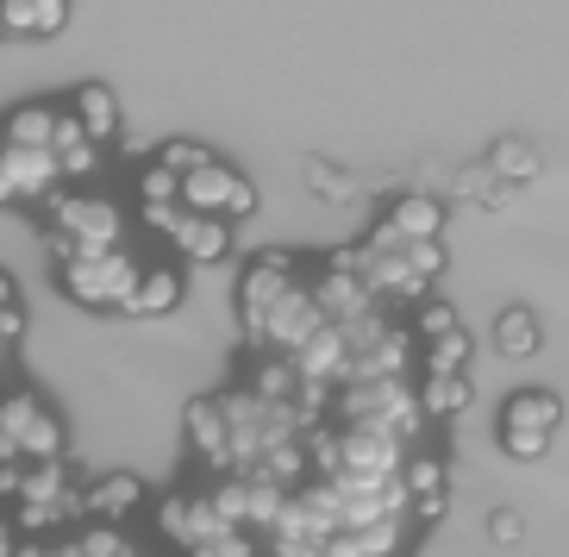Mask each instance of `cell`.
Segmentation results:
<instances>
[{
  "label": "cell",
  "instance_id": "obj_14",
  "mask_svg": "<svg viewBox=\"0 0 569 557\" xmlns=\"http://www.w3.org/2000/svg\"><path fill=\"white\" fill-rule=\"evenodd\" d=\"M0 26H7V38L44 44L69 26V0H0Z\"/></svg>",
  "mask_w": 569,
  "mask_h": 557
},
{
  "label": "cell",
  "instance_id": "obj_22",
  "mask_svg": "<svg viewBox=\"0 0 569 557\" xmlns=\"http://www.w3.org/2000/svg\"><path fill=\"white\" fill-rule=\"evenodd\" d=\"M132 501H138V483H132V476H107V483H94V489L82 495V507H94V514H107V520L132 514Z\"/></svg>",
  "mask_w": 569,
  "mask_h": 557
},
{
  "label": "cell",
  "instance_id": "obj_12",
  "mask_svg": "<svg viewBox=\"0 0 569 557\" xmlns=\"http://www.w3.org/2000/svg\"><path fill=\"white\" fill-rule=\"evenodd\" d=\"M182 307V263H144L126 295V314L132 320H169Z\"/></svg>",
  "mask_w": 569,
  "mask_h": 557
},
{
  "label": "cell",
  "instance_id": "obj_7",
  "mask_svg": "<svg viewBox=\"0 0 569 557\" xmlns=\"http://www.w3.org/2000/svg\"><path fill=\"white\" fill-rule=\"evenodd\" d=\"M51 245H76V251H101V245H126V207L107 195H51Z\"/></svg>",
  "mask_w": 569,
  "mask_h": 557
},
{
  "label": "cell",
  "instance_id": "obj_15",
  "mask_svg": "<svg viewBox=\"0 0 569 557\" xmlns=\"http://www.w3.org/2000/svg\"><path fill=\"white\" fill-rule=\"evenodd\" d=\"M413 395H419V414H426V420H457V414L476 401V389H469V376H463V370H438V376L419 370Z\"/></svg>",
  "mask_w": 569,
  "mask_h": 557
},
{
  "label": "cell",
  "instance_id": "obj_19",
  "mask_svg": "<svg viewBox=\"0 0 569 557\" xmlns=\"http://www.w3.org/2000/svg\"><path fill=\"white\" fill-rule=\"evenodd\" d=\"M538 345H545V326H538L532 307H507L495 320V351L501 357H538Z\"/></svg>",
  "mask_w": 569,
  "mask_h": 557
},
{
  "label": "cell",
  "instance_id": "obj_29",
  "mask_svg": "<svg viewBox=\"0 0 569 557\" xmlns=\"http://www.w3.org/2000/svg\"><path fill=\"white\" fill-rule=\"evenodd\" d=\"M19 295H13V282H7V276H0V307H13Z\"/></svg>",
  "mask_w": 569,
  "mask_h": 557
},
{
  "label": "cell",
  "instance_id": "obj_30",
  "mask_svg": "<svg viewBox=\"0 0 569 557\" xmlns=\"http://www.w3.org/2000/svg\"><path fill=\"white\" fill-rule=\"evenodd\" d=\"M0 557H7V520H0Z\"/></svg>",
  "mask_w": 569,
  "mask_h": 557
},
{
  "label": "cell",
  "instance_id": "obj_17",
  "mask_svg": "<svg viewBox=\"0 0 569 557\" xmlns=\"http://www.w3.org/2000/svg\"><path fill=\"white\" fill-rule=\"evenodd\" d=\"M388 232H401V238H438L445 232V207L432 201V195H401V201L382 213Z\"/></svg>",
  "mask_w": 569,
  "mask_h": 557
},
{
  "label": "cell",
  "instance_id": "obj_28",
  "mask_svg": "<svg viewBox=\"0 0 569 557\" xmlns=\"http://www.w3.org/2000/svg\"><path fill=\"white\" fill-rule=\"evenodd\" d=\"M13 338H19V301H13V307H0V357L13 351Z\"/></svg>",
  "mask_w": 569,
  "mask_h": 557
},
{
  "label": "cell",
  "instance_id": "obj_32",
  "mask_svg": "<svg viewBox=\"0 0 569 557\" xmlns=\"http://www.w3.org/2000/svg\"><path fill=\"white\" fill-rule=\"evenodd\" d=\"M388 557H407V551H388Z\"/></svg>",
  "mask_w": 569,
  "mask_h": 557
},
{
  "label": "cell",
  "instance_id": "obj_13",
  "mask_svg": "<svg viewBox=\"0 0 569 557\" xmlns=\"http://www.w3.org/2000/svg\"><path fill=\"white\" fill-rule=\"evenodd\" d=\"M169 245H176V257H182V263H194V270H207V263H226V257H232V220L188 213V220L169 232Z\"/></svg>",
  "mask_w": 569,
  "mask_h": 557
},
{
  "label": "cell",
  "instance_id": "obj_5",
  "mask_svg": "<svg viewBox=\"0 0 569 557\" xmlns=\"http://www.w3.org/2000/svg\"><path fill=\"white\" fill-rule=\"evenodd\" d=\"M176 195H182L188 213H213V220H251L257 213V188L226 157H201L194 169H182Z\"/></svg>",
  "mask_w": 569,
  "mask_h": 557
},
{
  "label": "cell",
  "instance_id": "obj_24",
  "mask_svg": "<svg viewBox=\"0 0 569 557\" xmlns=\"http://www.w3.org/2000/svg\"><path fill=\"white\" fill-rule=\"evenodd\" d=\"M495 176H513V182H526V176H538V157L526 151V145H495Z\"/></svg>",
  "mask_w": 569,
  "mask_h": 557
},
{
  "label": "cell",
  "instance_id": "obj_31",
  "mask_svg": "<svg viewBox=\"0 0 569 557\" xmlns=\"http://www.w3.org/2000/svg\"><path fill=\"white\" fill-rule=\"evenodd\" d=\"M0 44H7V26H0Z\"/></svg>",
  "mask_w": 569,
  "mask_h": 557
},
{
  "label": "cell",
  "instance_id": "obj_20",
  "mask_svg": "<svg viewBox=\"0 0 569 557\" xmlns=\"http://www.w3.org/2000/svg\"><path fill=\"white\" fill-rule=\"evenodd\" d=\"M51 132H57V107L44 101H26L0 119V145H51Z\"/></svg>",
  "mask_w": 569,
  "mask_h": 557
},
{
  "label": "cell",
  "instance_id": "obj_16",
  "mask_svg": "<svg viewBox=\"0 0 569 557\" xmlns=\"http://www.w3.org/2000/svg\"><path fill=\"white\" fill-rule=\"evenodd\" d=\"M69 113H76V126H82L101 151L119 138V101L107 95V82H82L76 88V101H69Z\"/></svg>",
  "mask_w": 569,
  "mask_h": 557
},
{
  "label": "cell",
  "instance_id": "obj_4",
  "mask_svg": "<svg viewBox=\"0 0 569 557\" xmlns=\"http://www.w3.org/2000/svg\"><path fill=\"white\" fill-rule=\"evenodd\" d=\"M163 533L182 545L188 557H257V539L219 514L213 495H169L163 501Z\"/></svg>",
  "mask_w": 569,
  "mask_h": 557
},
{
  "label": "cell",
  "instance_id": "obj_10",
  "mask_svg": "<svg viewBox=\"0 0 569 557\" xmlns=\"http://www.w3.org/2000/svg\"><path fill=\"white\" fill-rule=\"evenodd\" d=\"M401 489H407V514H413V520H438V514L451 507V470H445V457L407 451Z\"/></svg>",
  "mask_w": 569,
  "mask_h": 557
},
{
  "label": "cell",
  "instance_id": "obj_26",
  "mask_svg": "<svg viewBox=\"0 0 569 557\" xmlns=\"http://www.w3.org/2000/svg\"><path fill=\"white\" fill-rule=\"evenodd\" d=\"M451 326H457V314H451V307H445V301H426V307H419L413 338H438V332H451Z\"/></svg>",
  "mask_w": 569,
  "mask_h": 557
},
{
  "label": "cell",
  "instance_id": "obj_18",
  "mask_svg": "<svg viewBox=\"0 0 569 557\" xmlns=\"http://www.w3.org/2000/svg\"><path fill=\"white\" fill-rule=\"evenodd\" d=\"M51 151H57V169H63V176H88V169L101 163V145H94V138L76 126V113H57Z\"/></svg>",
  "mask_w": 569,
  "mask_h": 557
},
{
  "label": "cell",
  "instance_id": "obj_27",
  "mask_svg": "<svg viewBox=\"0 0 569 557\" xmlns=\"http://www.w3.org/2000/svg\"><path fill=\"white\" fill-rule=\"evenodd\" d=\"M488 539H495V545H519V539H526V520H519L513 507H501V514H488Z\"/></svg>",
  "mask_w": 569,
  "mask_h": 557
},
{
  "label": "cell",
  "instance_id": "obj_2",
  "mask_svg": "<svg viewBox=\"0 0 569 557\" xmlns=\"http://www.w3.org/2000/svg\"><path fill=\"white\" fill-rule=\"evenodd\" d=\"M57 257V282L69 301H82L88 314H126V295L138 282V263L126 245H101V251H76V245H51Z\"/></svg>",
  "mask_w": 569,
  "mask_h": 557
},
{
  "label": "cell",
  "instance_id": "obj_9",
  "mask_svg": "<svg viewBox=\"0 0 569 557\" xmlns=\"http://www.w3.org/2000/svg\"><path fill=\"white\" fill-rule=\"evenodd\" d=\"M19 457H63V426L38 395L0 401V464H19Z\"/></svg>",
  "mask_w": 569,
  "mask_h": 557
},
{
  "label": "cell",
  "instance_id": "obj_6",
  "mask_svg": "<svg viewBox=\"0 0 569 557\" xmlns=\"http://www.w3.org/2000/svg\"><path fill=\"white\" fill-rule=\"evenodd\" d=\"M295 282H301L295 251H263V257H251V263H244V276H238V326H244V338H251V345H263L269 314H276V301H282Z\"/></svg>",
  "mask_w": 569,
  "mask_h": 557
},
{
  "label": "cell",
  "instance_id": "obj_25",
  "mask_svg": "<svg viewBox=\"0 0 569 557\" xmlns=\"http://www.w3.org/2000/svg\"><path fill=\"white\" fill-rule=\"evenodd\" d=\"M201 157H213V151H207V145H188V138H169V145H157V163L176 169V176H182V169H194Z\"/></svg>",
  "mask_w": 569,
  "mask_h": 557
},
{
  "label": "cell",
  "instance_id": "obj_3",
  "mask_svg": "<svg viewBox=\"0 0 569 557\" xmlns=\"http://www.w3.org/2000/svg\"><path fill=\"white\" fill-rule=\"evenodd\" d=\"M326 407L345 426H382V432H401V439H413L419 426H426L419 395L407 376H351V382H338L326 395Z\"/></svg>",
  "mask_w": 569,
  "mask_h": 557
},
{
  "label": "cell",
  "instance_id": "obj_21",
  "mask_svg": "<svg viewBox=\"0 0 569 557\" xmlns=\"http://www.w3.org/2000/svg\"><path fill=\"white\" fill-rule=\"evenodd\" d=\"M419 370H426V376L469 370V332H463V326H451V332H438V338H419Z\"/></svg>",
  "mask_w": 569,
  "mask_h": 557
},
{
  "label": "cell",
  "instance_id": "obj_1",
  "mask_svg": "<svg viewBox=\"0 0 569 557\" xmlns=\"http://www.w3.org/2000/svg\"><path fill=\"white\" fill-rule=\"evenodd\" d=\"M219 407H226L232 470H251V464H263L269 451L307 439V414H301V407L269 401V395H257V389H226V395H219Z\"/></svg>",
  "mask_w": 569,
  "mask_h": 557
},
{
  "label": "cell",
  "instance_id": "obj_23",
  "mask_svg": "<svg viewBox=\"0 0 569 557\" xmlns=\"http://www.w3.org/2000/svg\"><path fill=\"white\" fill-rule=\"evenodd\" d=\"M76 551H82V557H132V545L119 539L113 520H107V526H88L82 539H76Z\"/></svg>",
  "mask_w": 569,
  "mask_h": 557
},
{
  "label": "cell",
  "instance_id": "obj_8",
  "mask_svg": "<svg viewBox=\"0 0 569 557\" xmlns=\"http://www.w3.org/2000/svg\"><path fill=\"white\" fill-rule=\"evenodd\" d=\"M557 426H563V401L551 389H519L501 407V451L519 457V464H538V457L551 451Z\"/></svg>",
  "mask_w": 569,
  "mask_h": 557
},
{
  "label": "cell",
  "instance_id": "obj_11",
  "mask_svg": "<svg viewBox=\"0 0 569 557\" xmlns=\"http://www.w3.org/2000/svg\"><path fill=\"white\" fill-rule=\"evenodd\" d=\"M182 426H188V445H194V457H207V470H232V439H226V407H219V395H194V401L182 407Z\"/></svg>",
  "mask_w": 569,
  "mask_h": 557
}]
</instances>
